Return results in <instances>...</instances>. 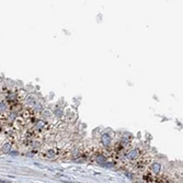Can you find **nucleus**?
<instances>
[{
	"label": "nucleus",
	"instance_id": "1",
	"mask_svg": "<svg viewBox=\"0 0 183 183\" xmlns=\"http://www.w3.org/2000/svg\"><path fill=\"white\" fill-rule=\"evenodd\" d=\"M139 158V150L138 149H134V150H131L128 154L126 155V159L127 161H135Z\"/></svg>",
	"mask_w": 183,
	"mask_h": 183
},
{
	"label": "nucleus",
	"instance_id": "3",
	"mask_svg": "<svg viewBox=\"0 0 183 183\" xmlns=\"http://www.w3.org/2000/svg\"><path fill=\"white\" fill-rule=\"evenodd\" d=\"M102 143H103L104 146H107L111 143V137H109L107 134H104L103 136H102Z\"/></svg>",
	"mask_w": 183,
	"mask_h": 183
},
{
	"label": "nucleus",
	"instance_id": "4",
	"mask_svg": "<svg viewBox=\"0 0 183 183\" xmlns=\"http://www.w3.org/2000/svg\"><path fill=\"white\" fill-rule=\"evenodd\" d=\"M143 183H146V182H143Z\"/></svg>",
	"mask_w": 183,
	"mask_h": 183
},
{
	"label": "nucleus",
	"instance_id": "2",
	"mask_svg": "<svg viewBox=\"0 0 183 183\" xmlns=\"http://www.w3.org/2000/svg\"><path fill=\"white\" fill-rule=\"evenodd\" d=\"M160 169H161V166H160L159 163L156 162V163H154V165L151 166V172L155 173V174H157V173H159Z\"/></svg>",
	"mask_w": 183,
	"mask_h": 183
}]
</instances>
